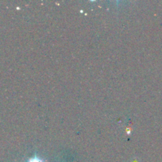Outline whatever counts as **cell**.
I'll return each instance as SVG.
<instances>
[{"label": "cell", "mask_w": 162, "mask_h": 162, "mask_svg": "<svg viewBox=\"0 0 162 162\" xmlns=\"http://www.w3.org/2000/svg\"><path fill=\"white\" fill-rule=\"evenodd\" d=\"M27 162H44V161L42 160V159H40V157H37V156H34L33 157H31V158H30Z\"/></svg>", "instance_id": "obj_1"}]
</instances>
